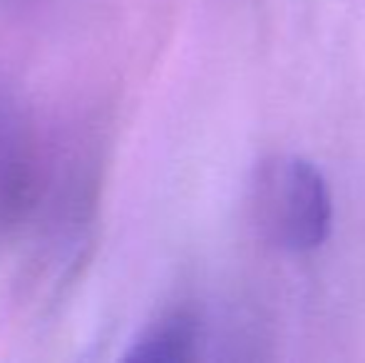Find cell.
Returning a JSON list of instances; mask_svg holds the SVG:
<instances>
[{
	"label": "cell",
	"mask_w": 365,
	"mask_h": 363,
	"mask_svg": "<svg viewBox=\"0 0 365 363\" xmlns=\"http://www.w3.org/2000/svg\"><path fill=\"white\" fill-rule=\"evenodd\" d=\"M261 237L284 252L321 247L331 227V197L323 175L308 160L276 155L261 162L251 192Z\"/></svg>",
	"instance_id": "6da1fadb"
},
{
	"label": "cell",
	"mask_w": 365,
	"mask_h": 363,
	"mask_svg": "<svg viewBox=\"0 0 365 363\" xmlns=\"http://www.w3.org/2000/svg\"><path fill=\"white\" fill-rule=\"evenodd\" d=\"M197 326L189 316L172 314L154 324L130 351V361H187L194 356Z\"/></svg>",
	"instance_id": "7a4b0ae2"
}]
</instances>
